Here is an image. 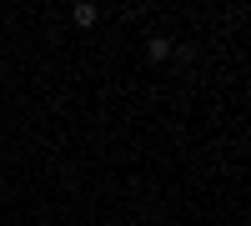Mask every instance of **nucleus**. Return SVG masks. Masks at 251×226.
<instances>
[{
	"label": "nucleus",
	"instance_id": "1",
	"mask_svg": "<svg viewBox=\"0 0 251 226\" xmlns=\"http://www.w3.org/2000/svg\"><path fill=\"white\" fill-rule=\"evenodd\" d=\"M146 50H151V60H166V55H171V40H166V35H156Z\"/></svg>",
	"mask_w": 251,
	"mask_h": 226
},
{
	"label": "nucleus",
	"instance_id": "2",
	"mask_svg": "<svg viewBox=\"0 0 251 226\" xmlns=\"http://www.w3.org/2000/svg\"><path fill=\"white\" fill-rule=\"evenodd\" d=\"M96 15H100L96 5H75V25H96Z\"/></svg>",
	"mask_w": 251,
	"mask_h": 226
}]
</instances>
